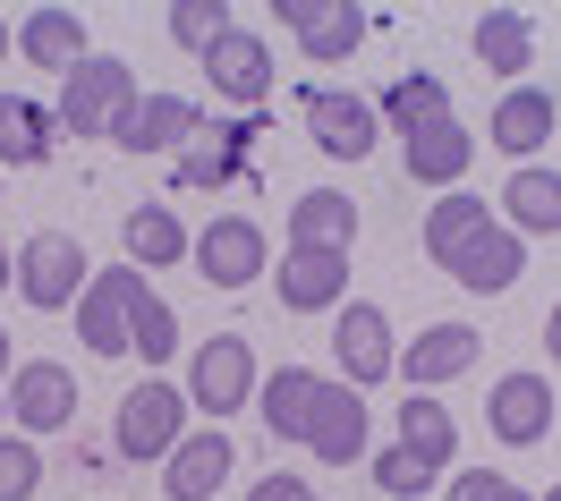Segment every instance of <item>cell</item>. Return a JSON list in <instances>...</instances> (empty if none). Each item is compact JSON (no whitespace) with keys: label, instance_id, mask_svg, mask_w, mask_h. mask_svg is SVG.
Segmentation results:
<instances>
[{"label":"cell","instance_id":"1","mask_svg":"<svg viewBox=\"0 0 561 501\" xmlns=\"http://www.w3.org/2000/svg\"><path fill=\"white\" fill-rule=\"evenodd\" d=\"M145 85H137V69L119 60V51H85L69 69V85H60V128L69 137H111L119 128V110L137 103Z\"/></svg>","mask_w":561,"mask_h":501},{"label":"cell","instance_id":"2","mask_svg":"<svg viewBox=\"0 0 561 501\" xmlns=\"http://www.w3.org/2000/svg\"><path fill=\"white\" fill-rule=\"evenodd\" d=\"M247 399H255V340L247 331H213L205 349L187 358V408H205L221 426V417H239Z\"/></svg>","mask_w":561,"mask_h":501},{"label":"cell","instance_id":"3","mask_svg":"<svg viewBox=\"0 0 561 501\" xmlns=\"http://www.w3.org/2000/svg\"><path fill=\"white\" fill-rule=\"evenodd\" d=\"M85 281H94V264H85V247H77L69 230H35V238L18 247V298H26V306H43V315L77 306V298H85Z\"/></svg>","mask_w":561,"mask_h":501},{"label":"cell","instance_id":"4","mask_svg":"<svg viewBox=\"0 0 561 501\" xmlns=\"http://www.w3.org/2000/svg\"><path fill=\"white\" fill-rule=\"evenodd\" d=\"M187 442V392L179 383H137L119 399V459H171Z\"/></svg>","mask_w":561,"mask_h":501},{"label":"cell","instance_id":"5","mask_svg":"<svg viewBox=\"0 0 561 501\" xmlns=\"http://www.w3.org/2000/svg\"><path fill=\"white\" fill-rule=\"evenodd\" d=\"M332 358H341V383H350V392L383 383L391 365H400L383 306H366V298H341V306H332Z\"/></svg>","mask_w":561,"mask_h":501},{"label":"cell","instance_id":"6","mask_svg":"<svg viewBox=\"0 0 561 501\" xmlns=\"http://www.w3.org/2000/svg\"><path fill=\"white\" fill-rule=\"evenodd\" d=\"M307 137H316V153H332V162H366L375 137H383V110L366 103V94L316 85V94H307Z\"/></svg>","mask_w":561,"mask_h":501},{"label":"cell","instance_id":"7","mask_svg":"<svg viewBox=\"0 0 561 501\" xmlns=\"http://www.w3.org/2000/svg\"><path fill=\"white\" fill-rule=\"evenodd\" d=\"M0 392H9V417L26 426V442H35V433L77 426V374H69L60 358H26L9 383H0Z\"/></svg>","mask_w":561,"mask_h":501},{"label":"cell","instance_id":"8","mask_svg":"<svg viewBox=\"0 0 561 501\" xmlns=\"http://www.w3.org/2000/svg\"><path fill=\"white\" fill-rule=\"evenodd\" d=\"M137 289H145L137 264H111V272L85 281V298H77V340H85L94 358H128V306H137Z\"/></svg>","mask_w":561,"mask_h":501},{"label":"cell","instance_id":"9","mask_svg":"<svg viewBox=\"0 0 561 501\" xmlns=\"http://www.w3.org/2000/svg\"><path fill=\"white\" fill-rule=\"evenodd\" d=\"M196 128H205L196 94H137V103L119 110L111 144L119 153H179V144H196Z\"/></svg>","mask_w":561,"mask_h":501},{"label":"cell","instance_id":"10","mask_svg":"<svg viewBox=\"0 0 561 501\" xmlns=\"http://www.w3.org/2000/svg\"><path fill=\"white\" fill-rule=\"evenodd\" d=\"M485 426H493V442H511V451H527V442H545L553 433V383L545 374H502L493 383V399H485Z\"/></svg>","mask_w":561,"mask_h":501},{"label":"cell","instance_id":"11","mask_svg":"<svg viewBox=\"0 0 561 501\" xmlns=\"http://www.w3.org/2000/svg\"><path fill=\"white\" fill-rule=\"evenodd\" d=\"M280 26L298 35V51L307 60H350L357 43H366V9H350V0H280Z\"/></svg>","mask_w":561,"mask_h":501},{"label":"cell","instance_id":"12","mask_svg":"<svg viewBox=\"0 0 561 501\" xmlns=\"http://www.w3.org/2000/svg\"><path fill=\"white\" fill-rule=\"evenodd\" d=\"M205 77H213V94H221V103L264 110V94H273V51H264V35L230 26V35L205 51Z\"/></svg>","mask_w":561,"mask_h":501},{"label":"cell","instance_id":"13","mask_svg":"<svg viewBox=\"0 0 561 501\" xmlns=\"http://www.w3.org/2000/svg\"><path fill=\"white\" fill-rule=\"evenodd\" d=\"M187 264H196L213 289H247V281H264V230H255L247 213H221L205 238H196V255H187Z\"/></svg>","mask_w":561,"mask_h":501},{"label":"cell","instance_id":"14","mask_svg":"<svg viewBox=\"0 0 561 501\" xmlns=\"http://www.w3.org/2000/svg\"><path fill=\"white\" fill-rule=\"evenodd\" d=\"M443 272H451L459 289H477V298H502V289L527 272V238L511 230V221H485V230H477V238H468Z\"/></svg>","mask_w":561,"mask_h":501},{"label":"cell","instance_id":"15","mask_svg":"<svg viewBox=\"0 0 561 501\" xmlns=\"http://www.w3.org/2000/svg\"><path fill=\"white\" fill-rule=\"evenodd\" d=\"M230 467H239L230 433H221V426H196L171 459H162V493H171V501H213L221 485H230Z\"/></svg>","mask_w":561,"mask_h":501},{"label":"cell","instance_id":"16","mask_svg":"<svg viewBox=\"0 0 561 501\" xmlns=\"http://www.w3.org/2000/svg\"><path fill=\"white\" fill-rule=\"evenodd\" d=\"M477 349H485V340H477L468 323H425L417 340L400 349V365H391V374H400L409 392H434V383H451V374H468V365H477Z\"/></svg>","mask_w":561,"mask_h":501},{"label":"cell","instance_id":"17","mask_svg":"<svg viewBox=\"0 0 561 501\" xmlns=\"http://www.w3.org/2000/svg\"><path fill=\"white\" fill-rule=\"evenodd\" d=\"M485 137H493V153H511V162L527 171V162L553 144V94H545V85H511V94L493 103Z\"/></svg>","mask_w":561,"mask_h":501},{"label":"cell","instance_id":"18","mask_svg":"<svg viewBox=\"0 0 561 501\" xmlns=\"http://www.w3.org/2000/svg\"><path fill=\"white\" fill-rule=\"evenodd\" d=\"M307 451L332 467L366 459V392H350V383H323L316 392V417H307Z\"/></svg>","mask_w":561,"mask_h":501},{"label":"cell","instance_id":"19","mask_svg":"<svg viewBox=\"0 0 561 501\" xmlns=\"http://www.w3.org/2000/svg\"><path fill=\"white\" fill-rule=\"evenodd\" d=\"M350 298V255H323V247H289L280 255V306L289 315H323Z\"/></svg>","mask_w":561,"mask_h":501},{"label":"cell","instance_id":"20","mask_svg":"<svg viewBox=\"0 0 561 501\" xmlns=\"http://www.w3.org/2000/svg\"><path fill=\"white\" fill-rule=\"evenodd\" d=\"M400 162H409V179H417V187H459V179H468V162H477V137H468L459 119H443V128H417V137L400 144Z\"/></svg>","mask_w":561,"mask_h":501},{"label":"cell","instance_id":"21","mask_svg":"<svg viewBox=\"0 0 561 501\" xmlns=\"http://www.w3.org/2000/svg\"><path fill=\"white\" fill-rule=\"evenodd\" d=\"M400 451H409L425 476H443V467L459 459V417L434 392H409V408H400Z\"/></svg>","mask_w":561,"mask_h":501},{"label":"cell","instance_id":"22","mask_svg":"<svg viewBox=\"0 0 561 501\" xmlns=\"http://www.w3.org/2000/svg\"><path fill=\"white\" fill-rule=\"evenodd\" d=\"M357 238V205L341 187H307L298 205H289V247H323V255H350Z\"/></svg>","mask_w":561,"mask_h":501},{"label":"cell","instance_id":"23","mask_svg":"<svg viewBox=\"0 0 561 501\" xmlns=\"http://www.w3.org/2000/svg\"><path fill=\"white\" fill-rule=\"evenodd\" d=\"M468 43H477L485 77H511V85H519V77L536 69V26H527V9H485Z\"/></svg>","mask_w":561,"mask_h":501},{"label":"cell","instance_id":"24","mask_svg":"<svg viewBox=\"0 0 561 501\" xmlns=\"http://www.w3.org/2000/svg\"><path fill=\"white\" fill-rule=\"evenodd\" d=\"M119 247H128L137 272H162V264H179V255H196V238L179 230L171 205H137V213H119Z\"/></svg>","mask_w":561,"mask_h":501},{"label":"cell","instance_id":"25","mask_svg":"<svg viewBox=\"0 0 561 501\" xmlns=\"http://www.w3.org/2000/svg\"><path fill=\"white\" fill-rule=\"evenodd\" d=\"M502 213H511V230L519 238H561V171H511L502 179Z\"/></svg>","mask_w":561,"mask_h":501},{"label":"cell","instance_id":"26","mask_svg":"<svg viewBox=\"0 0 561 501\" xmlns=\"http://www.w3.org/2000/svg\"><path fill=\"white\" fill-rule=\"evenodd\" d=\"M18 51H26L35 69H60V77H69L94 43H85V18H77V9H35V18L18 26Z\"/></svg>","mask_w":561,"mask_h":501},{"label":"cell","instance_id":"27","mask_svg":"<svg viewBox=\"0 0 561 501\" xmlns=\"http://www.w3.org/2000/svg\"><path fill=\"white\" fill-rule=\"evenodd\" d=\"M51 137H60V110L26 103V94H0V162L9 171H35L51 153Z\"/></svg>","mask_w":561,"mask_h":501},{"label":"cell","instance_id":"28","mask_svg":"<svg viewBox=\"0 0 561 501\" xmlns=\"http://www.w3.org/2000/svg\"><path fill=\"white\" fill-rule=\"evenodd\" d=\"M375 110H383L391 128H400V144H409L417 128H443V119H451V94H443V77H434V69H409V77H391V94Z\"/></svg>","mask_w":561,"mask_h":501},{"label":"cell","instance_id":"29","mask_svg":"<svg viewBox=\"0 0 561 501\" xmlns=\"http://www.w3.org/2000/svg\"><path fill=\"white\" fill-rule=\"evenodd\" d=\"M316 392L323 374H307V365H280L273 383H264V426H273V442H307V417H316Z\"/></svg>","mask_w":561,"mask_h":501},{"label":"cell","instance_id":"30","mask_svg":"<svg viewBox=\"0 0 561 501\" xmlns=\"http://www.w3.org/2000/svg\"><path fill=\"white\" fill-rule=\"evenodd\" d=\"M485 221H493L485 205H477V196H459V187H451V196H443V205L425 213V230H417V238H425V255H434V264H451V255L468 247V238H477Z\"/></svg>","mask_w":561,"mask_h":501},{"label":"cell","instance_id":"31","mask_svg":"<svg viewBox=\"0 0 561 501\" xmlns=\"http://www.w3.org/2000/svg\"><path fill=\"white\" fill-rule=\"evenodd\" d=\"M128 358H145V365L179 358V315L153 298V289H137V306H128Z\"/></svg>","mask_w":561,"mask_h":501},{"label":"cell","instance_id":"32","mask_svg":"<svg viewBox=\"0 0 561 501\" xmlns=\"http://www.w3.org/2000/svg\"><path fill=\"white\" fill-rule=\"evenodd\" d=\"M43 493V451L26 433H0V501H26Z\"/></svg>","mask_w":561,"mask_h":501},{"label":"cell","instance_id":"33","mask_svg":"<svg viewBox=\"0 0 561 501\" xmlns=\"http://www.w3.org/2000/svg\"><path fill=\"white\" fill-rule=\"evenodd\" d=\"M221 144H230V137H221ZM221 144L196 137V144L171 162V179H179V187H221V179H239V153H221Z\"/></svg>","mask_w":561,"mask_h":501},{"label":"cell","instance_id":"34","mask_svg":"<svg viewBox=\"0 0 561 501\" xmlns=\"http://www.w3.org/2000/svg\"><path fill=\"white\" fill-rule=\"evenodd\" d=\"M221 35H230V18H221L213 0H179V9H171V43H187L196 60H205V51H213Z\"/></svg>","mask_w":561,"mask_h":501},{"label":"cell","instance_id":"35","mask_svg":"<svg viewBox=\"0 0 561 501\" xmlns=\"http://www.w3.org/2000/svg\"><path fill=\"white\" fill-rule=\"evenodd\" d=\"M375 485H383L391 501H409V493H425V485H434V476H425V467L409 459V451H400V442H391V451H375Z\"/></svg>","mask_w":561,"mask_h":501},{"label":"cell","instance_id":"36","mask_svg":"<svg viewBox=\"0 0 561 501\" xmlns=\"http://www.w3.org/2000/svg\"><path fill=\"white\" fill-rule=\"evenodd\" d=\"M451 501H527L511 476H493V467H459L451 476Z\"/></svg>","mask_w":561,"mask_h":501},{"label":"cell","instance_id":"37","mask_svg":"<svg viewBox=\"0 0 561 501\" xmlns=\"http://www.w3.org/2000/svg\"><path fill=\"white\" fill-rule=\"evenodd\" d=\"M247 501H323V493H316V485H298L289 467H273V476H264V485H255Z\"/></svg>","mask_w":561,"mask_h":501},{"label":"cell","instance_id":"38","mask_svg":"<svg viewBox=\"0 0 561 501\" xmlns=\"http://www.w3.org/2000/svg\"><path fill=\"white\" fill-rule=\"evenodd\" d=\"M545 349H553V358H561V306H553V323H545Z\"/></svg>","mask_w":561,"mask_h":501},{"label":"cell","instance_id":"39","mask_svg":"<svg viewBox=\"0 0 561 501\" xmlns=\"http://www.w3.org/2000/svg\"><path fill=\"white\" fill-rule=\"evenodd\" d=\"M9 281H18V264H9V238H0V289H9Z\"/></svg>","mask_w":561,"mask_h":501},{"label":"cell","instance_id":"40","mask_svg":"<svg viewBox=\"0 0 561 501\" xmlns=\"http://www.w3.org/2000/svg\"><path fill=\"white\" fill-rule=\"evenodd\" d=\"M9 374H18V365H9V331H0V383H9Z\"/></svg>","mask_w":561,"mask_h":501},{"label":"cell","instance_id":"41","mask_svg":"<svg viewBox=\"0 0 561 501\" xmlns=\"http://www.w3.org/2000/svg\"><path fill=\"white\" fill-rule=\"evenodd\" d=\"M0 60H9V18H0Z\"/></svg>","mask_w":561,"mask_h":501},{"label":"cell","instance_id":"42","mask_svg":"<svg viewBox=\"0 0 561 501\" xmlns=\"http://www.w3.org/2000/svg\"><path fill=\"white\" fill-rule=\"evenodd\" d=\"M0 426H9V392H0Z\"/></svg>","mask_w":561,"mask_h":501},{"label":"cell","instance_id":"43","mask_svg":"<svg viewBox=\"0 0 561 501\" xmlns=\"http://www.w3.org/2000/svg\"><path fill=\"white\" fill-rule=\"evenodd\" d=\"M545 501H561V485H553V493H545Z\"/></svg>","mask_w":561,"mask_h":501}]
</instances>
